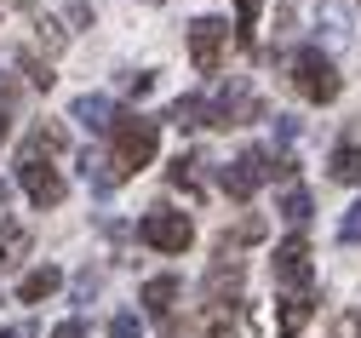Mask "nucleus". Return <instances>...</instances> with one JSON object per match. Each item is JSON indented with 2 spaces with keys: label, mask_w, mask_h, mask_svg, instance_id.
<instances>
[{
  "label": "nucleus",
  "mask_w": 361,
  "mask_h": 338,
  "mask_svg": "<svg viewBox=\"0 0 361 338\" xmlns=\"http://www.w3.org/2000/svg\"><path fill=\"white\" fill-rule=\"evenodd\" d=\"M6 132H12V121H6V115H0V143H6Z\"/></svg>",
  "instance_id": "b1692460"
},
{
  "label": "nucleus",
  "mask_w": 361,
  "mask_h": 338,
  "mask_svg": "<svg viewBox=\"0 0 361 338\" xmlns=\"http://www.w3.org/2000/svg\"><path fill=\"white\" fill-rule=\"evenodd\" d=\"M252 115H258V98H252L247 80H230V86L207 104V126H241V121H252Z\"/></svg>",
  "instance_id": "0eeeda50"
},
{
  "label": "nucleus",
  "mask_w": 361,
  "mask_h": 338,
  "mask_svg": "<svg viewBox=\"0 0 361 338\" xmlns=\"http://www.w3.org/2000/svg\"><path fill=\"white\" fill-rule=\"evenodd\" d=\"M166 121H172V126H207V98H178V104L166 109Z\"/></svg>",
  "instance_id": "2eb2a0df"
},
{
  "label": "nucleus",
  "mask_w": 361,
  "mask_h": 338,
  "mask_svg": "<svg viewBox=\"0 0 361 338\" xmlns=\"http://www.w3.org/2000/svg\"><path fill=\"white\" fill-rule=\"evenodd\" d=\"M109 332H115V338H132V332H138V315H115Z\"/></svg>",
  "instance_id": "412c9836"
},
{
  "label": "nucleus",
  "mask_w": 361,
  "mask_h": 338,
  "mask_svg": "<svg viewBox=\"0 0 361 338\" xmlns=\"http://www.w3.org/2000/svg\"><path fill=\"white\" fill-rule=\"evenodd\" d=\"M138 241H144V247H155V253H184L190 241H195V224H190L184 212H166V207H155V212H144Z\"/></svg>",
  "instance_id": "20e7f679"
},
{
  "label": "nucleus",
  "mask_w": 361,
  "mask_h": 338,
  "mask_svg": "<svg viewBox=\"0 0 361 338\" xmlns=\"http://www.w3.org/2000/svg\"><path fill=\"white\" fill-rule=\"evenodd\" d=\"M338 332H344V338H355V332H361V315H344V327H338Z\"/></svg>",
  "instance_id": "5701e85b"
},
{
  "label": "nucleus",
  "mask_w": 361,
  "mask_h": 338,
  "mask_svg": "<svg viewBox=\"0 0 361 338\" xmlns=\"http://www.w3.org/2000/svg\"><path fill=\"white\" fill-rule=\"evenodd\" d=\"M52 338H86V327H80V321H58V327H52Z\"/></svg>",
  "instance_id": "4be33fe9"
},
{
  "label": "nucleus",
  "mask_w": 361,
  "mask_h": 338,
  "mask_svg": "<svg viewBox=\"0 0 361 338\" xmlns=\"http://www.w3.org/2000/svg\"><path fill=\"white\" fill-rule=\"evenodd\" d=\"M155 150H161V126L144 121V115H121V121L109 126V183L144 172V167L155 161Z\"/></svg>",
  "instance_id": "f257e3e1"
},
{
  "label": "nucleus",
  "mask_w": 361,
  "mask_h": 338,
  "mask_svg": "<svg viewBox=\"0 0 361 338\" xmlns=\"http://www.w3.org/2000/svg\"><path fill=\"white\" fill-rule=\"evenodd\" d=\"M258 12H264V0H235V40H241V46H252Z\"/></svg>",
  "instance_id": "dca6fc26"
},
{
  "label": "nucleus",
  "mask_w": 361,
  "mask_h": 338,
  "mask_svg": "<svg viewBox=\"0 0 361 338\" xmlns=\"http://www.w3.org/2000/svg\"><path fill=\"white\" fill-rule=\"evenodd\" d=\"M224 258H230V253H224ZM224 286H230V293L241 286V264H235V258H230V264H212V275H207V293H212V298L224 293Z\"/></svg>",
  "instance_id": "f3484780"
},
{
  "label": "nucleus",
  "mask_w": 361,
  "mask_h": 338,
  "mask_svg": "<svg viewBox=\"0 0 361 338\" xmlns=\"http://www.w3.org/2000/svg\"><path fill=\"white\" fill-rule=\"evenodd\" d=\"M333 178L338 183H361V150L355 143H338L333 150Z\"/></svg>",
  "instance_id": "4468645a"
},
{
  "label": "nucleus",
  "mask_w": 361,
  "mask_h": 338,
  "mask_svg": "<svg viewBox=\"0 0 361 338\" xmlns=\"http://www.w3.org/2000/svg\"><path fill=\"white\" fill-rule=\"evenodd\" d=\"M338 241H350V247H355V241H361V201L344 212V224H338Z\"/></svg>",
  "instance_id": "aec40b11"
},
{
  "label": "nucleus",
  "mask_w": 361,
  "mask_h": 338,
  "mask_svg": "<svg viewBox=\"0 0 361 338\" xmlns=\"http://www.w3.org/2000/svg\"><path fill=\"white\" fill-rule=\"evenodd\" d=\"M0 338H29V332H0Z\"/></svg>",
  "instance_id": "393cba45"
},
{
  "label": "nucleus",
  "mask_w": 361,
  "mask_h": 338,
  "mask_svg": "<svg viewBox=\"0 0 361 338\" xmlns=\"http://www.w3.org/2000/svg\"><path fill=\"white\" fill-rule=\"evenodd\" d=\"M322 29H327V40L338 46V40H350V18H344V6H322Z\"/></svg>",
  "instance_id": "6ab92c4d"
},
{
  "label": "nucleus",
  "mask_w": 361,
  "mask_h": 338,
  "mask_svg": "<svg viewBox=\"0 0 361 338\" xmlns=\"http://www.w3.org/2000/svg\"><path fill=\"white\" fill-rule=\"evenodd\" d=\"M58 286H63V275H58L52 264H40V270H29V275L18 281V298H23V304H40V298H52Z\"/></svg>",
  "instance_id": "1a4fd4ad"
},
{
  "label": "nucleus",
  "mask_w": 361,
  "mask_h": 338,
  "mask_svg": "<svg viewBox=\"0 0 361 338\" xmlns=\"http://www.w3.org/2000/svg\"><path fill=\"white\" fill-rule=\"evenodd\" d=\"M0 207H6V183H0Z\"/></svg>",
  "instance_id": "a878e982"
},
{
  "label": "nucleus",
  "mask_w": 361,
  "mask_h": 338,
  "mask_svg": "<svg viewBox=\"0 0 361 338\" xmlns=\"http://www.w3.org/2000/svg\"><path fill=\"white\" fill-rule=\"evenodd\" d=\"M276 281L281 286H304L310 281V241L304 235H287L276 247Z\"/></svg>",
  "instance_id": "6e6552de"
},
{
  "label": "nucleus",
  "mask_w": 361,
  "mask_h": 338,
  "mask_svg": "<svg viewBox=\"0 0 361 338\" xmlns=\"http://www.w3.org/2000/svg\"><path fill=\"white\" fill-rule=\"evenodd\" d=\"M75 121L92 126V132H109L115 126V104L109 98H75Z\"/></svg>",
  "instance_id": "9b49d317"
},
{
  "label": "nucleus",
  "mask_w": 361,
  "mask_h": 338,
  "mask_svg": "<svg viewBox=\"0 0 361 338\" xmlns=\"http://www.w3.org/2000/svg\"><path fill=\"white\" fill-rule=\"evenodd\" d=\"M281 218H287V224H304V218H310V189H298V183L287 189V195H281Z\"/></svg>",
  "instance_id": "a211bd4d"
},
{
  "label": "nucleus",
  "mask_w": 361,
  "mask_h": 338,
  "mask_svg": "<svg viewBox=\"0 0 361 338\" xmlns=\"http://www.w3.org/2000/svg\"><path fill=\"white\" fill-rule=\"evenodd\" d=\"M149 6H161V0H149Z\"/></svg>",
  "instance_id": "bb28decb"
},
{
  "label": "nucleus",
  "mask_w": 361,
  "mask_h": 338,
  "mask_svg": "<svg viewBox=\"0 0 361 338\" xmlns=\"http://www.w3.org/2000/svg\"><path fill=\"white\" fill-rule=\"evenodd\" d=\"M224 46H230V23H224V18H195L190 23V64L201 75H212L224 64Z\"/></svg>",
  "instance_id": "39448f33"
},
{
  "label": "nucleus",
  "mask_w": 361,
  "mask_h": 338,
  "mask_svg": "<svg viewBox=\"0 0 361 338\" xmlns=\"http://www.w3.org/2000/svg\"><path fill=\"white\" fill-rule=\"evenodd\" d=\"M276 172H287V161H269V150H247L241 161L224 167V195L230 201H252V189L264 178H276Z\"/></svg>",
  "instance_id": "7ed1b4c3"
},
{
  "label": "nucleus",
  "mask_w": 361,
  "mask_h": 338,
  "mask_svg": "<svg viewBox=\"0 0 361 338\" xmlns=\"http://www.w3.org/2000/svg\"><path fill=\"white\" fill-rule=\"evenodd\" d=\"M18 178H23V189H29V201H35V207H58V201H63V178H58V167L40 161L35 143H29L23 161H18Z\"/></svg>",
  "instance_id": "423d86ee"
},
{
  "label": "nucleus",
  "mask_w": 361,
  "mask_h": 338,
  "mask_svg": "<svg viewBox=\"0 0 361 338\" xmlns=\"http://www.w3.org/2000/svg\"><path fill=\"white\" fill-rule=\"evenodd\" d=\"M23 247H29V229H23V224H0V270L18 264Z\"/></svg>",
  "instance_id": "ddd939ff"
},
{
  "label": "nucleus",
  "mask_w": 361,
  "mask_h": 338,
  "mask_svg": "<svg viewBox=\"0 0 361 338\" xmlns=\"http://www.w3.org/2000/svg\"><path fill=\"white\" fill-rule=\"evenodd\" d=\"M293 86L304 92L310 104H333L344 80H338V69H333V58L322 52V46H304V52L293 58Z\"/></svg>",
  "instance_id": "f03ea898"
},
{
  "label": "nucleus",
  "mask_w": 361,
  "mask_h": 338,
  "mask_svg": "<svg viewBox=\"0 0 361 338\" xmlns=\"http://www.w3.org/2000/svg\"><path fill=\"white\" fill-rule=\"evenodd\" d=\"M172 298H178V281H172V275L144 281V304H149V315H172Z\"/></svg>",
  "instance_id": "f8f14e48"
},
{
  "label": "nucleus",
  "mask_w": 361,
  "mask_h": 338,
  "mask_svg": "<svg viewBox=\"0 0 361 338\" xmlns=\"http://www.w3.org/2000/svg\"><path fill=\"white\" fill-rule=\"evenodd\" d=\"M310 315H315V298H310V293H293V298L281 304V321H276L281 338H298V332L310 327Z\"/></svg>",
  "instance_id": "9d476101"
}]
</instances>
